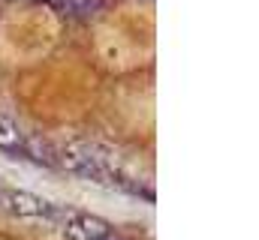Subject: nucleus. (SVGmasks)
Returning a JSON list of instances; mask_svg holds the SVG:
<instances>
[{
    "label": "nucleus",
    "mask_w": 259,
    "mask_h": 240,
    "mask_svg": "<svg viewBox=\"0 0 259 240\" xmlns=\"http://www.w3.org/2000/svg\"><path fill=\"white\" fill-rule=\"evenodd\" d=\"M58 159L66 171L78 174V177H91L100 183H112L121 177V165L115 159V153L109 147L91 144V141H69L58 150Z\"/></svg>",
    "instance_id": "obj_1"
},
{
    "label": "nucleus",
    "mask_w": 259,
    "mask_h": 240,
    "mask_svg": "<svg viewBox=\"0 0 259 240\" xmlns=\"http://www.w3.org/2000/svg\"><path fill=\"white\" fill-rule=\"evenodd\" d=\"M49 3L58 6L61 12H66L69 18H88L103 6V0H49Z\"/></svg>",
    "instance_id": "obj_5"
},
{
    "label": "nucleus",
    "mask_w": 259,
    "mask_h": 240,
    "mask_svg": "<svg viewBox=\"0 0 259 240\" xmlns=\"http://www.w3.org/2000/svg\"><path fill=\"white\" fill-rule=\"evenodd\" d=\"M61 231H64L66 240H100L109 234V225L91 213H69L61 225Z\"/></svg>",
    "instance_id": "obj_3"
},
{
    "label": "nucleus",
    "mask_w": 259,
    "mask_h": 240,
    "mask_svg": "<svg viewBox=\"0 0 259 240\" xmlns=\"http://www.w3.org/2000/svg\"><path fill=\"white\" fill-rule=\"evenodd\" d=\"M3 207L18 216V219H55L58 216V207L46 198H39L36 192H27V189H12L3 195Z\"/></svg>",
    "instance_id": "obj_2"
},
{
    "label": "nucleus",
    "mask_w": 259,
    "mask_h": 240,
    "mask_svg": "<svg viewBox=\"0 0 259 240\" xmlns=\"http://www.w3.org/2000/svg\"><path fill=\"white\" fill-rule=\"evenodd\" d=\"M0 150H9V153H24V135L18 132V126L9 117L0 114Z\"/></svg>",
    "instance_id": "obj_4"
},
{
    "label": "nucleus",
    "mask_w": 259,
    "mask_h": 240,
    "mask_svg": "<svg viewBox=\"0 0 259 240\" xmlns=\"http://www.w3.org/2000/svg\"><path fill=\"white\" fill-rule=\"evenodd\" d=\"M100 240H121V237H115V234H112V231H109V234H106V237H100Z\"/></svg>",
    "instance_id": "obj_6"
}]
</instances>
